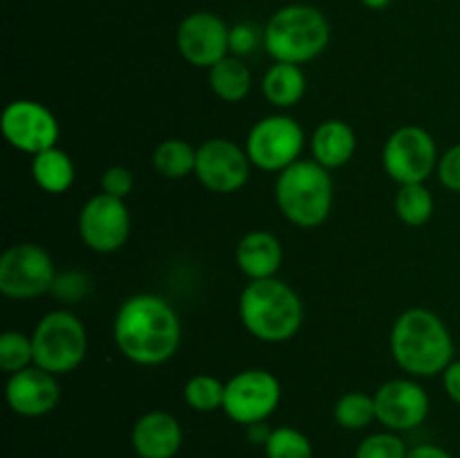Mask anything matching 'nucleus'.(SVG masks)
Wrapping results in <instances>:
<instances>
[{"mask_svg":"<svg viewBox=\"0 0 460 458\" xmlns=\"http://www.w3.org/2000/svg\"><path fill=\"white\" fill-rule=\"evenodd\" d=\"M112 337L128 362L137 366H160L175 357L182 341L180 314L164 296L142 292L119 305Z\"/></svg>","mask_w":460,"mask_h":458,"instance_id":"f257e3e1","label":"nucleus"},{"mask_svg":"<svg viewBox=\"0 0 460 458\" xmlns=\"http://www.w3.org/2000/svg\"><path fill=\"white\" fill-rule=\"evenodd\" d=\"M394 362L409 377L443 375L454 362V339L447 323L427 308H409L394 321L389 337Z\"/></svg>","mask_w":460,"mask_h":458,"instance_id":"f03ea898","label":"nucleus"},{"mask_svg":"<svg viewBox=\"0 0 460 458\" xmlns=\"http://www.w3.org/2000/svg\"><path fill=\"white\" fill-rule=\"evenodd\" d=\"M238 314L252 337L265 344L290 341L304 326V304L281 278L250 281L238 299Z\"/></svg>","mask_w":460,"mask_h":458,"instance_id":"7ed1b4c3","label":"nucleus"},{"mask_svg":"<svg viewBox=\"0 0 460 458\" xmlns=\"http://www.w3.org/2000/svg\"><path fill=\"white\" fill-rule=\"evenodd\" d=\"M328 43V18L313 4H286L277 9L263 27V48L274 61L304 66L323 54Z\"/></svg>","mask_w":460,"mask_h":458,"instance_id":"20e7f679","label":"nucleus"},{"mask_svg":"<svg viewBox=\"0 0 460 458\" xmlns=\"http://www.w3.org/2000/svg\"><path fill=\"white\" fill-rule=\"evenodd\" d=\"M274 198L283 218L301 229H314L328 220L335 200L331 171L314 160H299L277 173Z\"/></svg>","mask_w":460,"mask_h":458,"instance_id":"39448f33","label":"nucleus"},{"mask_svg":"<svg viewBox=\"0 0 460 458\" xmlns=\"http://www.w3.org/2000/svg\"><path fill=\"white\" fill-rule=\"evenodd\" d=\"M34 364L52 375H66L88 355V330L70 310H52L43 314L31 330Z\"/></svg>","mask_w":460,"mask_h":458,"instance_id":"423d86ee","label":"nucleus"},{"mask_svg":"<svg viewBox=\"0 0 460 458\" xmlns=\"http://www.w3.org/2000/svg\"><path fill=\"white\" fill-rule=\"evenodd\" d=\"M305 133L290 115H268L256 121L245 139V151L252 166L268 173H281L301 160Z\"/></svg>","mask_w":460,"mask_h":458,"instance_id":"0eeeda50","label":"nucleus"},{"mask_svg":"<svg viewBox=\"0 0 460 458\" xmlns=\"http://www.w3.org/2000/svg\"><path fill=\"white\" fill-rule=\"evenodd\" d=\"M57 274L52 256L36 242H16L0 256V292L12 301L48 295Z\"/></svg>","mask_w":460,"mask_h":458,"instance_id":"6e6552de","label":"nucleus"},{"mask_svg":"<svg viewBox=\"0 0 460 458\" xmlns=\"http://www.w3.org/2000/svg\"><path fill=\"white\" fill-rule=\"evenodd\" d=\"M438 146L422 126H400L382 151L386 175L398 184H425L438 169Z\"/></svg>","mask_w":460,"mask_h":458,"instance_id":"1a4fd4ad","label":"nucleus"},{"mask_svg":"<svg viewBox=\"0 0 460 458\" xmlns=\"http://www.w3.org/2000/svg\"><path fill=\"white\" fill-rule=\"evenodd\" d=\"M281 402V382L265 368H245L225 382L223 411L243 427L265 422Z\"/></svg>","mask_w":460,"mask_h":458,"instance_id":"9d476101","label":"nucleus"},{"mask_svg":"<svg viewBox=\"0 0 460 458\" xmlns=\"http://www.w3.org/2000/svg\"><path fill=\"white\" fill-rule=\"evenodd\" d=\"M252 173V162L245 146L227 137H211L198 146L196 178L211 193L229 196L241 191Z\"/></svg>","mask_w":460,"mask_h":458,"instance_id":"9b49d317","label":"nucleus"},{"mask_svg":"<svg viewBox=\"0 0 460 458\" xmlns=\"http://www.w3.org/2000/svg\"><path fill=\"white\" fill-rule=\"evenodd\" d=\"M79 236L97 254H115L130 238V211L126 200L97 193L79 211Z\"/></svg>","mask_w":460,"mask_h":458,"instance_id":"f8f14e48","label":"nucleus"},{"mask_svg":"<svg viewBox=\"0 0 460 458\" xmlns=\"http://www.w3.org/2000/svg\"><path fill=\"white\" fill-rule=\"evenodd\" d=\"M0 128L9 146L30 155L57 146L61 135L57 115L34 99H16L9 103L0 117Z\"/></svg>","mask_w":460,"mask_h":458,"instance_id":"ddd939ff","label":"nucleus"},{"mask_svg":"<svg viewBox=\"0 0 460 458\" xmlns=\"http://www.w3.org/2000/svg\"><path fill=\"white\" fill-rule=\"evenodd\" d=\"M229 30L227 22L211 12H193L178 25L175 45L180 57L196 67H214L216 63L229 57Z\"/></svg>","mask_w":460,"mask_h":458,"instance_id":"4468645a","label":"nucleus"},{"mask_svg":"<svg viewBox=\"0 0 460 458\" xmlns=\"http://www.w3.org/2000/svg\"><path fill=\"white\" fill-rule=\"evenodd\" d=\"M377 422L389 431L402 434L420 427L429 416V395L416 382V377H395L385 382L373 393Z\"/></svg>","mask_w":460,"mask_h":458,"instance_id":"2eb2a0df","label":"nucleus"},{"mask_svg":"<svg viewBox=\"0 0 460 458\" xmlns=\"http://www.w3.org/2000/svg\"><path fill=\"white\" fill-rule=\"evenodd\" d=\"M4 398H7L9 409L18 416L40 418L57 409L61 400V386H58L57 375L31 364L9 375L4 384Z\"/></svg>","mask_w":460,"mask_h":458,"instance_id":"dca6fc26","label":"nucleus"},{"mask_svg":"<svg viewBox=\"0 0 460 458\" xmlns=\"http://www.w3.org/2000/svg\"><path fill=\"white\" fill-rule=\"evenodd\" d=\"M182 425L166 411H148L137 418L130 443L139 458H173L182 447Z\"/></svg>","mask_w":460,"mask_h":458,"instance_id":"f3484780","label":"nucleus"},{"mask_svg":"<svg viewBox=\"0 0 460 458\" xmlns=\"http://www.w3.org/2000/svg\"><path fill=\"white\" fill-rule=\"evenodd\" d=\"M236 265L250 281L272 278L281 269L283 245L274 233L265 229H252L238 241Z\"/></svg>","mask_w":460,"mask_h":458,"instance_id":"a211bd4d","label":"nucleus"},{"mask_svg":"<svg viewBox=\"0 0 460 458\" xmlns=\"http://www.w3.org/2000/svg\"><path fill=\"white\" fill-rule=\"evenodd\" d=\"M355 151H358V135L353 126L341 119L322 121L310 137L313 160L328 171L349 164Z\"/></svg>","mask_w":460,"mask_h":458,"instance_id":"6ab92c4d","label":"nucleus"},{"mask_svg":"<svg viewBox=\"0 0 460 458\" xmlns=\"http://www.w3.org/2000/svg\"><path fill=\"white\" fill-rule=\"evenodd\" d=\"M305 88H308L305 72L295 63L274 61L261 81V92L274 108L296 106L304 99Z\"/></svg>","mask_w":460,"mask_h":458,"instance_id":"aec40b11","label":"nucleus"},{"mask_svg":"<svg viewBox=\"0 0 460 458\" xmlns=\"http://www.w3.org/2000/svg\"><path fill=\"white\" fill-rule=\"evenodd\" d=\"M75 162L63 148L52 146L31 155V178L40 191L61 196L75 184Z\"/></svg>","mask_w":460,"mask_h":458,"instance_id":"412c9836","label":"nucleus"},{"mask_svg":"<svg viewBox=\"0 0 460 458\" xmlns=\"http://www.w3.org/2000/svg\"><path fill=\"white\" fill-rule=\"evenodd\" d=\"M209 88L218 99L238 103L250 94L252 72L241 57H225L209 67Z\"/></svg>","mask_w":460,"mask_h":458,"instance_id":"4be33fe9","label":"nucleus"},{"mask_svg":"<svg viewBox=\"0 0 460 458\" xmlns=\"http://www.w3.org/2000/svg\"><path fill=\"white\" fill-rule=\"evenodd\" d=\"M198 148L187 139L171 137L157 144L153 151V169L166 180H184L196 173Z\"/></svg>","mask_w":460,"mask_h":458,"instance_id":"5701e85b","label":"nucleus"},{"mask_svg":"<svg viewBox=\"0 0 460 458\" xmlns=\"http://www.w3.org/2000/svg\"><path fill=\"white\" fill-rule=\"evenodd\" d=\"M394 207L404 225L422 227L434 216V196L427 189V184H400Z\"/></svg>","mask_w":460,"mask_h":458,"instance_id":"b1692460","label":"nucleus"},{"mask_svg":"<svg viewBox=\"0 0 460 458\" xmlns=\"http://www.w3.org/2000/svg\"><path fill=\"white\" fill-rule=\"evenodd\" d=\"M332 416H335V422L341 429H367L371 422L377 420L376 398L368 393H362V391H349V393H344L335 402Z\"/></svg>","mask_w":460,"mask_h":458,"instance_id":"393cba45","label":"nucleus"},{"mask_svg":"<svg viewBox=\"0 0 460 458\" xmlns=\"http://www.w3.org/2000/svg\"><path fill=\"white\" fill-rule=\"evenodd\" d=\"M223 400L225 382H220L214 375L200 373L184 384V402L198 413H211L216 409H223Z\"/></svg>","mask_w":460,"mask_h":458,"instance_id":"a878e982","label":"nucleus"},{"mask_svg":"<svg viewBox=\"0 0 460 458\" xmlns=\"http://www.w3.org/2000/svg\"><path fill=\"white\" fill-rule=\"evenodd\" d=\"M31 364H34L31 335H25L21 330H4L0 335V368L7 375H13Z\"/></svg>","mask_w":460,"mask_h":458,"instance_id":"bb28decb","label":"nucleus"},{"mask_svg":"<svg viewBox=\"0 0 460 458\" xmlns=\"http://www.w3.org/2000/svg\"><path fill=\"white\" fill-rule=\"evenodd\" d=\"M268 458H313V443L296 427H277L265 443Z\"/></svg>","mask_w":460,"mask_h":458,"instance_id":"cd10ccee","label":"nucleus"},{"mask_svg":"<svg viewBox=\"0 0 460 458\" xmlns=\"http://www.w3.org/2000/svg\"><path fill=\"white\" fill-rule=\"evenodd\" d=\"M409 449L395 431H377L367 436L355 449V458H407Z\"/></svg>","mask_w":460,"mask_h":458,"instance_id":"c85d7f7f","label":"nucleus"},{"mask_svg":"<svg viewBox=\"0 0 460 458\" xmlns=\"http://www.w3.org/2000/svg\"><path fill=\"white\" fill-rule=\"evenodd\" d=\"M90 290V278L84 272L57 274L52 286V295H57L63 304H79Z\"/></svg>","mask_w":460,"mask_h":458,"instance_id":"c756f323","label":"nucleus"},{"mask_svg":"<svg viewBox=\"0 0 460 458\" xmlns=\"http://www.w3.org/2000/svg\"><path fill=\"white\" fill-rule=\"evenodd\" d=\"M133 189L135 178L126 166H111V169H106L102 173V193L126 200L133 193Z\"/></svg>","mask_w":460,"mask_h":458,"instance_id":"7c9ffc66","label":"nucleus"},{"mask_svg":"<svg viewBox=\"0 0 460 458\" xmlns=\"http://www.w3.org/2000/svg\"><path fill=\"white\" fill-rule=\"evenodd\" d=\"M261 43H263V31L259 34V30L254 25H250V22H238V25H234L229 30V52L234 57L252 54Z\"/></svg>","mask_w":460,"mask_h":458,"instance_id":"2f4dec72","label":"nucleus"},{"mask_svg":"<svg viewBox=\"0 0 460 458\" xmlns=\"http://www.w3.org/2000/svg\"><path fill=\"white\" fill-rule=\"evenodd\" d=\"M440 184L449 191L460 193V144H454L452 148L440 155L438 169H436Z\"/></svg>","mask_w":460,"mask_h":458,"instance_id":"473e14b6","label":"nucleus"},{"mask_svg":"<svg viewBox=\"0 0 460 458\" xmlns=\"http://www.w3.org/2000/svg\"><path fill=\"white\" fill-rule=\"evenodd\" d=\"M440 377H443V389L447 398L460 407V359H454Z\"/></svg>","mask_w":460,"mask_h":458,"instance_id":"72a5a7b5","label":"nucleus"},{"mask_svg":"<svg viewBox=\"0 0 460 458\" xmlns=\"http://www.w3.org/2000/svg\"><path fill=\"white\" fill-rule=\"evenodd\" d=\"M407 458H454L447 449L438 447V445H418V447L409 449Z\"/></svg>","mask_w":460,"mask_h":458,"instance_id":"f704fd0d","label":"nucleus"},{"mask_svg":"<svg viewBox=\"0 0 460 458\" xmlns=\"http://www.w3.org/2000/svg\"><path fill=\"white\" fill-rule=\"evenodd\" d=\"M270 434H272V429H268V427H265V422H256V425L247 427V436H250L252 443L263 445V447H265V443H268Z\"/></svg>","mask_w":460,"mask_h":458,"instance_id":"c9c22d12","label":"nucleus"},{"mask_svg":"<svg viewBox=\"0 0 460 458\" xmlns=\"http://www.w3.org/2000/svg\"><path fill=\"white\" fill-rule=\"evenodd\" d=\"M362 4L368 9H386L391 4V0H362Z\"/></svg>","mask_w":460,"mask_h":458,"instance_id":"e433bc0d","label":"nucleus"}]
</instances>
